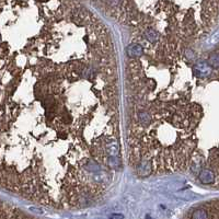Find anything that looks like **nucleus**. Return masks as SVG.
I'll return each instance as SVG.
<instances>
[{
  "instance_id": "obj_1",
  "label": "nucleus",
  "mask_w": 219,
  "mask_h": 219,
  "mask_svg": "<svg viewBox=\"0 0 219 219\" xmlns=\"http://www.w3.org/2000/svg\"><path fill=\"white\" fill-rule=\"evenodd\" d=\"M189 219H219V202L195 209Z\"/></svg>"
}]
</instances>
